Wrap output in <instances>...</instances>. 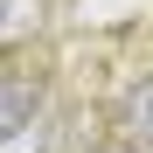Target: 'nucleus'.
I'll list each match as a JSON object with an SVG mask.
<instances>
[{"instance_id":"f257e3e1","label":"nucleus","mask_w":153,"mask_h":153,"mask_svg":"<svg viewBox=\"0 0 153 153\" xmlns=\"http://www.w3.org/2000/svg\"><path fill=\"white\" fill-rule=\"evenodd\" d=\"M28 118H35V84H28V76H0V146L21 139Z\"/></svg>"},{"instance_id":"f03ea898","label":"nucleus","mask_w":153,"mask_h":153,"mask_svg":"<svg viewBox=\"0 0 153 153\" xmlns=\"http://www.w3.org/2000/svg\"><path fill=\"white\" fill-rule=\"evenodd\" d=\"M139 125H146V139H153V97H146V111H139Z\"/></svg>"},{"instance_id":"7ed1b4c3","label":"nucleus","mask_w":153,"mask_h":153,"mask_svg":"<svg viewBox=\"0 0 153 153\" xmlns=\"http://www.w3.org/2000/svg\"><path fill=\"white\" fill-rule=\"evenodd\" d=\"M97 153H125V146H97Z\"/></svg>"},{"instance_id":"20e7f679","label":"nucleus","mask_w":153,"mask_h":153,"mask_svg":"<svg viewBox=\"0 0 153 153\" xmlns=\"http://www.w3.org/2000/svg\"><path fill=\"white\" fill-rule=\"evenodd\" d=\"M0 14H7V0H0Z\"/></svg>"}]
</instances>
